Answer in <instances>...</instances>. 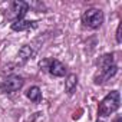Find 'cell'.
Segmentation results:
<instances>
[{
    "label": "cell",
    "mask_w": 122,
    "mask_h": 122,
    "mask_svg": "<svg viewBox=\"0 0 122 122\" xmlns=\"http://www.w3.org/2000/svg\"><path fill=\"white\" fill-rule=\"evenodd\" d=\"M98 66H99V69L95 75V83L96 85L106 82L108 79L115 76L118 72V68L113 63V55H103L102 57H99Z\"/></svg>",
    "instance_id": "1"
},
{
    "label": "cell",
    "mask_w": 122,
    "mask_h": 122,
    "mask_svg": "<svg viewBox=\"0 0 122 122\" xmlns=\"http://www.w3.org/2000/svg\"><path fill=\"white\" fill-rule=\"evenodd\" d=\"M119 103H121V96H119V92L118 91H112L111 93H108L102 102L99 103V115L101 116H109L111 113H113L118 108H119Z\"/></svg>",
    "instance_id": "2"
},
{
    "label": "cell",
    "mask_w": 122,
    "mask_h": 122,
    "mask_svg": "<svg viewBox=\"0 0 122 122\" xmlns=\"http://www.w3.org/2000/svg\"><path fill=\"white\" fill-rule=\"evenodd\" d=\"M82 22L85 26H88L91 29H98L103 23V12L101 9L91 7V9L85 10L83 16H82Z\"/></svg>",
    "instance_id": "3"
},
{
    "label": "cell",
    "mask_w": 122,
    "mask_h": 122,
    "mask_svg": "<svg viewBox=\"0 0 122 122\" xmlns=\"http://www.w3.org/2000/svg\"><path fill=\"white\" fill-rule=\"evenodd\" d=\"M39 66H40V69H43L57 78H62L66 75V66L62 62H59L57 59H43L39 63Z\"/></svg>",
    "instance_id": "4"
},
{
    "label": "cell",
    "mask_w": 122,
    "mask_h": 122,
    "mask_svg": "<svg viewBox=\"0 0 122 122\" xmlns=\"http://www.w3.org/2000/svg\"><path fill=\"white\" fill-rule=\"evenodd\" d=\"M22 86H23V79L17 75H10L2 82V86L0 88H2V91L5 93H13L16 91H19Z\"/></svg>",
    "instance_id": "5"
},
{
    "label": "cell",
    "mask_w": 122,
    "mask_h": 122,
    "mask_svg": "<svg viewBox=\"0 0 122 122\" xmlns=\"http://www.w3.org/2000/svg\"><path fill=\"white\" fill-rule=\"evenodd\" d=\"M29 10V5L26 2H20V0H17V2H13L12 3V9H10V17L15 20H22L23 16L27 13Z\"/></svg>",
    "instance_id": "6"
},
{
    "label": "cell",
    "mask_w": 122,
    "mask_h": 122,
    "mask_svg": "<svg viewBox=\"0 0 122 122\" xmlns=\"http://www.w3.org/2000/svg\"><path fill=\"white\" fill-rule=\"evenodd\" d=\"M35 26H36V22H30V20H25V19H22V20H15V22L12 23V29L16 30V32L29 30V29H32V27H35Z\"/></svg>",
    "instance_id": "7"
},
{
    "label": "cell",
    "mask_w": 122,
    "mask_h": 122,
    "mask_svg": "<svg viewBox=\"0 0 122 122\" xmlns=\"http://www.w3.org/2000/svg\"><path fill=\"white\" fill-rule=\"evenodd\" d=\"M76 85H78V76L75 73H71L68 75L66 81H65V91L68 93H72L75 89H76Z\"/></svg>",
    "instance_id": "8"
},
{
    "label": "cell",
    "mask_w": 122,
    "mask_h": 122,
    "mask_svg": "<svg viewBox=\"0 0 122 122\" xmlns=\"http://www.w3.org/2000/svg\"><path fill=\"white\" fill-rule=\"evenodd\" d=\"M26 96H27V99H30V101L35 102V103H37V102L42 101V92H40V89H39L37 86L29 88L27 92H26Z\"/></svg>",
    "instance_id": "9"
},
{
    "label": "cell",
    "mask_w": 122,
    "mask_h": 122,
    "mask_svg": "<svg viewBox=\"0 0 122 122\" xmlns=\"http://www.w3.org/2000/svg\"><path fill=\"white\" fill-rule=\"evenodd\" d=\"M32 55H33V49H32L30 46H23V47L19 50V56H20V59H23V60H27Z\"/></svg>",
    "instance_id": "10"
},
{
    "label": "cell",
    "mask_w": 122,
    "mask_h": 122,
    "mask_svg": "<svg viewBox=\"0 0 122 122\" xmlns=\"http://www.w3.org/2000/svg\"><path fill=\"white\" fill-rule=\"evenodd\" d=\"M121 29H122V25L119 23V26H118V29H116V40H118V43L122 42V37H121Z\"/></svg>",
    "instance_id": "11"
},
{
    "label": "cell",
    "mask_w": 122,
    "mask_h": 122,
    "mask_svg": "<svg viewBox=\"0 0 122 122\" xmlns=\"http://www.w3.org/2000/svg\"><path fill=\"white\" fill-rule=\"evenodd\" d=\"M113 122H122V116H119V115H118V116L115 118V121H113Z\"/></svg>",
    "instance_id": "12"
},
{
    "label": "cell",
    "mask_w": 122,
    "mask_h": 122,
    "mask_svg": "<svg viewBox=\"0 0 122 122\" xmlns=\"http://www.w3.org/2000/svg\"><path fill=\"white\" fill-rule=\"evenodd\" d=\"M96 122H103V121H96Z\"/></svg>",
    "instance_id": "13"
}]
</instances>
